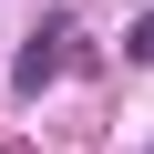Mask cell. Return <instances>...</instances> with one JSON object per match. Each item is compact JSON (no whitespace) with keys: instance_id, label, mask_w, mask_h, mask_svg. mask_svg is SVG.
Wrapping results in <instances>:
<instances>
[{"instance_id":"2","label":"cell","mask_w":154,"mask_h":154,"mask_svg":"<svg viewBox=\"0 0 154 154\" xmlns=\"http://www.w3.org/2000/svg\"><path fill=\"white\" fill-rule=\"evenodd\" d=\"M123 51H134V62H154V11H144V21L123 31Z\"/></svg>"},{"instance_id":"1","label":"cell","mask_w":154,"mask_h":154,"mask_svg":"<svg viewBox=\"0 0 154 154\" xmlns=\"http://www.w3.org/2000/svg\"><path fill=\"white\" fill-rule=\"evenodd\" d=\"M62 41H72V31H41V41L11 62V93H21V103H41V82H62V62H72Z\"/></svg>"}]
</instances>
